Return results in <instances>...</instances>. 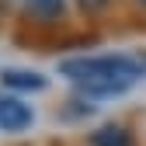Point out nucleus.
<instances>
[{
	"mask_svg": "<svg viewBox=\"0 0 146 146\" xmlns=\"http://www.w3.org/2000/svg\"><path fill=\"white\" fill-rule=\"evenodd\" d=\"M0 80H4L11 90H42L45 87V77L42 73H35V70H4L0 73Z\"/></svg>",
	"mask_w": 146,
	"mask_h": 146,
	"instance_id": "7ed1b4c3",
	"label": "nucleus"
},
{
	"mask_svg": "<svg viewBox=\"0 0 146 146\" xmlns=\"http://www.w3.org/2000/svg\"><path fill=\"white\" fill-rule=\"evenodd\" d=\"M31 108L17 98H0V129L4 132H25L31 125Z\"/></svg>",
	"mask_w": 146,
	"mask_h": 146,
	"instance_id": "f03ea898",
	"label": "nucleus"
},
{
	"mask_svg": "<svg viewBox=\"0 0 146 146\" xmlns=\"http://www.w3.org/2000/svg\"><path fill=\"white\" fill-rule=\"evenodd\" d=\"M59 77H66L77 90L90 98H115L125 94L143 77V63L129 56H80V59H63Z\"/></svg>",
	"mask_w": 146,
	"mask_h": 146,
	"instance_id": "f257e3e1",
	"label": "nucleus"
},
{
	"mask_svg": "<svg viewBox=\"0 0 146 146\" xmlns=\"http://www.w3.org/2000/svg\"><path fill=\"white\" fill-rule=\"evenodd\" d=\"M90 146H132V132L125 125H104L90 136Z\"/></svg>",
	"mask_w": 146,
	"mask_h": 146,
	"instance_id": "20e7f679",
	"label": "nucleus"
},
{
	"mask_svg": "<svg viewBox=\"0 0 146 146\" xmlns=\"http://www.w3.org/2000/svg\"><path fill=\"white\" fill-rule=\"evenodd\" d=\"M80 4V11H87V14H98V11H104L111 0H77Z\"/></svg>",
	"mask_w": 146,
	"mask_h": 146,
	"instance_id": "423d86ee",
	"label": "nucleus"
},
{
	"mask_svg": "<svg viewBox=\"0 0 146 146\" xmlns=\"http://www.w3.org/2000/svg\"><path fill=\"white\" fill-rule=\"evenodd\" d=\"M139 4H143V7H146V0H139Z\"/></svg>",
	"mask_w": 146,
	"mask_h": 146,
	"instance_id": "0eeeda50",
	"label": "nucleus"
},
{
	"mask_svg": "<svg viewBox=\"0 0 146 146\" xmlns=\"http://www.w3.org/2000/svg\"><path fill=\"white\" fill-rule=\"evenodd\" d=\"M25 7H28L31 17H38L42 25H49V21H56V17L63 14L66 0H25Z\"/></svg>",
	"mask_w": 146,
	"mask_h": 146,
	"instance_id": "39448f33",
	"label": "nucleus"
}]
</instances>
